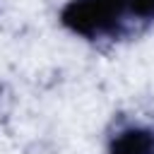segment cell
<instances>
[{
    "label": "cell",
    "mask_w": 154,
    "mask_h": 154,
    "mask_svg": "<svg viewBox=\"0 0 154 154\" xmlns=\"http://www.w3.org/2000/svg\"><path fill=\"white\" fill-rule=\"evenodd\" d=\"M58 22L72 36L91 43L120 38L132 26L128 0H67Z\"/></svg>",
    "instance_id": "6da1fadb"
},
{
    "label": "cell",
    "mask_w": 154,
    "mask_h": 154,
    "mask_svg": "<svg viewBox=\"0 0 154 154\" xmlns=\"http://www.w3.org/2000/svg\"><path fill=\"white\" fill-rule=\"evenodd\" d=\"M106 154H154V123L125 120L106 140Z\"/></svg>",
    "instance_id": "7a4b0ae2"
},
{
    "label": "cell",
    "mask_w": 154,
    "mask_h": 154,
    "mask_svg": "<svg viewBox=\"0 0 154 154\" xmlns=\"http://www.w3.org/2000/svg\"><path fill=\"white\" fill-rule=\"evenodd\" d=\"M128 10L132 24L154 22V0H128Z\"/></svg>",
    "instance_id": "3957f363"
}]
</instances>
